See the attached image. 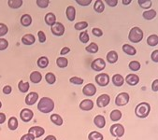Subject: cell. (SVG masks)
Wrapping results in <instances>:
<instances>
[{
  "label": "cell",
  "mask_w": 158,
  "mask_h": 140,
  "mask_svg": "<svg viewBox=\"0 0 158 140\" xmlns=\"http://www.w3.org/2000/svg\"><path fill=\"white\" fill-rule=\"evenodd\" d=\"M79 39L81 40V42L82 43H87L89 41V35L86 31H82L81 32L80 36H79Z\"/></svg>",
  "instance_id": "40"
},
{
  "label": "cell",
  "mask_w": 158,
  "mask_h": 140,
  "mask_svg": "<svg viewBox=\"0 0 158 140\" xmlns=\"http://www.w3.org/2000/svg\"><path fill=\"white\" fill-rule=\"evenodd\" d=\"M107 61L110 64H115L118 61V53L115 51H110L107 54Z\"/></svg>",
  "instance_id": "25"
},
{
  "label": "cell",
  "mask_w": 158,
  "mask_h": 140,
  "mask_svg": "<svg viewBox=\"0 0 158 140\" xmlns=\"http://www.w3.org/2000/svg\"><path fill=\"white\" fill-rule=\"evenodd\" d=\"M75 29L78 31H81L83 29H86L88 27V23L87 22H79L74 25Z\"/></svg>",
  "instance_id": "41"
},
{
  "label": "cell",
  "mask_w": 158,
  "mask_h": 140,
  "mask_svg": "<svg viewBox=\"0 0 158 140\" xmlns=\"http://www.w3.org/2000/svg\"><path fill=\"white\" fill-rule=\"evenodd\" d=\"M37 64L40 68H46L49 65V59L46 56H41L39 58Z\"/></svg>",
  "instance_id": "32"
},
{
  "label": "cell",
  "mask_w": 158,
  "mask_h": 140,
  "mask_svg": "<svg viewBox=\"0 0 158 140\" xmlns=\"http://www.w3.org/2000/svg\"><path fill=\"white\" fill-rule=\"evenodd\" d=\"M66 14H67V17L68 19L70 21V22H73L76 18V10L73 6H69L67 8V10H66Z\"/></svg>",
  "instance_id": "21"
},
{
  "label": "cell",
  "mask_w": 158,
  "mask_h": 140,
  "mask_svg": "<svg viewBox=\"0 0 158 140\" xmlns=\"http://www.w3.org/2000/svg\"><path fill=\"white\" fill-rule=\"evenodd\" d=\"M23 0H9L8 5L11 9H19L23 5Z\"/></svg>",
  "instance_id": "35"
},
{
  "label": "cell",
  "mask_w": 158,
  "mask_h": 140,
  "mask_svg": "<svg viewBox=\"0 0 158 140\" xmlns=\"http://www.w3.org/2000/svg\"><path fill=\"white\" fill-rule=\"evenodd\" d=\"M138 3H139V7L143 10H148L152 5V2L150 1V0H139Z\"/></svg>",
  "instance_id": "37"
},
{
  "label": "cell",
  "mask_w": 158,
  "mask_h": 140,
  "mask_svg": "<svg viewBox=\"0 0 158 140\" xmlns=\"http://www.w3.org/2000/svg\"><path fill=\"white\" fill-rule=\"evenodd\" d=\"M80 109L83 111H90L94 109V102L90 99H83L80 103Z\"/></svg>",
  "instance_id": "13"
},
{
  "label": "cell",
  "mask_w": 158,
  "mask_h": 140,
  "mask_svg": "<svg viewBox=\"0 0 158 140\" xmlns=\"http://www.w3.org/2000/svg\"><path fill=\"white\" fill-rule=\"evenodd\" d=\"M110 118L112 121H118L122 119V112L118 109H114L110 112Z\"/></svg>",
  "instance_id": "33"
},
{
  "label": "cell",
  "mask_w": 158,
  "mask_h": 140,
  "mask_svg": "<svg viewBox=\"0 0 158 140\" xmlns=\"http://www.w3.org/2000/svg\"><path fill=\"white\" fill-rule=\"evenodd\" d=\"M38 100H39V93L35 92H31L25 97V104L28 105V106H33L34 104L37 103Z\"/></svg>",
  "instance_id": "12"
},
{
  "label": "cell",
  "mask_w": 158,
  "mask_h": 140,
  "mask_svg": "<svg viewBox=\"0 0 158 140\" xmlns=\"http://www.w3.org/2000/svg\"><path fill=\"white\" fill-rule=\"evenodd\" d=\"M56 64L60 68H66L69 65V60L66 57H63V56L58 57L56 59Z\"/></svg>",
  "instance_id": "27"
},
{
  "label": "cell",
  "mask_w": 158,
  "mask_h": 140,
  "mask_svg": "<svg viewBox=\"0 0 158 140\" xmlns=\"http://www.w3.org/2000/svg\"><path fill=\"white\" fill-rule=\"evenodd\" d=\"M94 125H96V126H97L98 128H99V129L104 128L105 125H106L105 117L102 116V115H98V116H96V117H94Z\"/></svg>",
  "instance_id": "17"
},
{
  "label": "cell",
  "mask_w": 158,
  "mask_h": 140,
  "mask_svg": "<svg viewBox=\"0 0 158 140\" xmlns=\"http://www.w3.org/2000/svg\"><path fill=\"white\" fill-rule=\"evenodd\" d=\"M28 134H33L35 136V138H39V137H41L45 134V130H44V128H42L40 126H33V127L29 128Z\"/></svg>",
  "instance_id": "11"
},
{
  "label": "cell",
  "mask_w": 158,
  "mask_h": 140,
  "mask_svg": "<svg viewBox=\"0 0 158 140\" xmlns=\"http://www.w3.org/2000/svg\"><path fill=\"white\" fill-rule=\"evenodd\" d=\"M129 94L127 93H119L115 98V104L118 107L125 106L126 104L129 102Z\"/></svg>",
  "instance_id": "5"
},
{
  "label": "cell",
  "mask_w": 158,
  "mask_h": 140,
  "mask_svg": "<svg viewBox=\"0 0 158 140\" xmlns=\"http://www.w3.org/2000/svg\"><path fill=\"white\" fill-rule=\"evenodd\" d=\"M20 140H35V136L31 134H23Z\"/></svg>",
  "instance_id": "49"
},
{
  "label": "cell",
  "mask_w": 158,
  "mask_h": 140,
  "mask_svg": "<svg viewBox=\"0 0 158 140\" xmlns=\"http://www.w3.org/2000/svg\"><path fill=\"white\" fill-rule=\"evenodd\" d=\"M3 93H5V94H10V93H11V92H12V88H11V86H10V85H6V86H4V88H3Z\"/></svg>",
  "instance_id": "51"
},
{
  "label": "cell",
  "mask_w": 158,
  "mask_h": 140,
  "mask_svg": "<svg viewBox=\"0 0 158 140\" xmlns=\"http://www.w3.org/2000/svg\"><path fill=\"white\" fill-rule=\"evenodd\" d=\"M143 37H144L143 31L139 27H138V26L133 27L130 30L129 34H128V39L133 43H139V42H140L143 39Z\"/></svg>",
  "instance_id": "3"
},
{
  "label": "cell",
  "mask_w": 158,
  "mask_h": 140,
  "mask_svg": "<svg viewBox=\"0 0 158 140\" xmlns=\"http://www.w3.org/2000/svg\"><path fill=\"white\" fill-rule=\"evenodd\" d=\"M36 41V39L35 37L33 36L32 34H26L22 38V42L23 44L24 45H27V46H30V45H33Z\"/></svg>",
  "instance_id": "16"
},
{
  "label": "cell",
  "mask_w": 158,
  "mask_h": 140,
  "mask_svg": "<svg viewBox=\"0 0 158 140\" xmlns=\"http://www.w3.org/2000/svg\"><path fill=\"white\" fill-rule=\"evenodd\" d=\"M115 140H120V139H119V138H116V139H115Z\"/></svg>",
  "instance_id": "59"
},
{
  "label": "cell",
  "mask_w": 158,
  "mask_h": 140,
  "mask_svg": "<svg viewBox=\"0 0 158 140\" xmlns=\"http://www.w3.org/2000/svg\"><path fill=\"white\" fill-rule=\"evenodd\" d=\"M9 32V28L6 24L4 23H0V38L4 37L5 35H7Z\"/></svg>",
  "instance_id": "42"
},
{
  "label": "cell",
  "mask_w": 158,
  "mask_h": 140,
  "mask_svg": "<svg viewBox=\"0 0 158 140\" xmlns=\"http://www.w3.org/2000/svg\"><path fill=\"white\" fill-rule=\"evenodd\" d=\"M69 51H70V49H69V47H64V48H63V49L61 50V51H60V55L64 56V55L68 54Z\"/></svg>",
  "instance_id": "53"
},
{
  "label": "cell",
  "mask_w": 158,
  "mask_h": 140,
  "mask_svg": "<svg viewBox=\"0 0 158 140\" xmlns=\"http://www.w3.org/2000/svg\"><path fill=\"white\" fill-rule=\"evenodd\" d=\"M110 97L109 94H106V93L101 94L97 99V105H98V107L100 108V109L106 108L110 104Z\"/></svg>",
  "instance_id": "9"
},
{
  "label": "cell",
  "mask_w": 158,
  "mask_h": 140,
  "mask_svg": "<svg viewBox=\"0 0 158 140\" xmlns=\"http://www.w3.org/2000/svg\"><path fill=\"white\" fill-rule=\"evenodd\" d=\"M32 23V17L29 14H23L21 17V24L24 27H28Z\"/></svg>",
  "instance_id": "23"
},
{
  "label": "cell",
  "mask_w": 158,
  "mask_h": 140,
  "mask_svg": "<svg viewBox=\"0 0 158 140\" xmlns=\"http://www.w3.org/2000/svg\"><path fill=\"white\" fill-rule=\"evenodd\" d=\"M88 139L89 140H103V134L97 131H93L88 134Z\"/></svg>",
  "instance_id": "26"
},
{
  "label": "cell",
  "mask_w": 158,
  "mask_h": 140,
  "mask_svg": "<svg viewBox=\"0 0 158 140\" xmlns=\"http://www.w3.org/2000/svg\"><path fill=\"white\" fill-rule=\"evenodd\" d=\"M69 82L76 85H81L83 83V79H81L79 77H72L71 79H69Z\"/></svg>",
  "instance_id": "44"
},
{
  "label": "cell",
  "mask_w": 158,
  "mask_h": 140,
  "mask_svg": "<svg viewBox=\"0 0 158 140\" xmlns=\"http://www.w3.org/2000/svg\"><path fill=\"white\" fill-rule=\"evenodd\" d=\"M92 34L96 37H102L103 36V31L99 28H93Z\"/></svg>",
  "instance_id": "47"
},
{
  "label": "cell",
  "mask_w": 158,
  "mask_h": 140,
  "mask_svg": "<svg viewBox=\"0 0 158 140\" xmlns=\"http://www.w3.org/2000/svg\"><path fill=\"white\" fill-rule=\"evenodd\" d=\"M142 16L145 20H148V21H151L152 19L155 18L156 16V10H146L142 13Z\"/></svg>",
  "instance_id": "28"
},
{
  "label": "cell",
  "mask_w": 158,
  "mask_h": 140,
  "mask_svg": "<svg viewBox=\"0 0 158 140\" xmlns=\"http://www.w3.org/2000/svg\"><path fill=\"white\" fill-rule=\"evenodd\" d=\"M54 109V102L49 97H42L38 104V109L42 113H51Z\"/></svg>",
  "instance_id": "1"
},
{
  "label": "cell",
  "mask_w": 158,
  "mask_h": 140,
  "mask_svg": "<svg viewBox=\"0 0 158 140\" xmlns=\"http://www.w3.org/2000/svg\"><path fill=\"white\" fill-rule=\"evenodd\" d=\"M51 31L52 33L56 37H62L65 33V26L63 25L61 23L56 22L52 26H51Z\"/></svg>",
  "instance_id": "8"
},
{
  "label": "cell",
  "mask_w": 158,
  "mask_h": 140,
  "mask_svg": "<svg viewBox=\"0 0 158 140\" xmlns=\"http://www.w3.org/2000/svg\"><path fill=\"white\" fill-rule=\"evenodd\" d=\"M50 119H51V121H52V122L53 124H55L57 126L63 125V119H62V117L60 115H58V114H52Z\"/></svg>",
  "instance_id": "30"
},
{
  "label": "cell",
  "mask_w": 158,
  "mask_h": 140,
  "mask_svg": "<svg viewBox=\"0 0 158 140\" xmlns=\"http://www.w3.org/2000/svg\"><path fill=\"white\" fill-rule=\"evenodd\" d=\"M34 117V112L28 109H23L21 112H20V118L23 122H29Z\"/></svg>",
  "instance_id": "10"
},
{
  "label": "cell",
  "mask_w": 158,
  "mask_h": 140,
  "mask_svg": "<svg viewBox=\"0 0 158 140\" xmlns=\"http://www.w3.org/2000/svg\"><path fill=\"white\" fill-rule=\"evenodd\" d=\"M44 140H57V139H56V137H55L54 135H52V134H50V135L46 136V138H45Z\"/></svg>",
  "instance_id": "56"
},
{
  "label": "cell",
  "mask_w": 158,
  "mask_h": 140,
  "mask_svg": "<svg viewBox=\"0 0 158 140\" xmlns=\"http://www.w3.org/2000/svg\"><path fill=\"white\" fill-rule=\"evenodd\" d=\"M38 37H39V41L40 43H44L46 41V35L44 34L43 31H39L38 32Z\"/></svg>",
  "instance_id": "46"
},
{
  "label": "cell",
  "mask_w": 158,
  "mask_h": 140,
  "mask_svg": "<svg viewBox=\"0 0 158 140\" xmlns=\"http://www.w3.org/2000/svg\"><path fill=\"white\" fill-rule=\"evenodd\" d=\"M45 80H46V81H47V83L48 84H53V83H55V81H56V77H55V75L53 74V73H52V72H49V73H47L46 75H45Z\"/></svg>",
  "instance_id": "38"
},
{
  "label": "cell",
  "mask_w": 158,
  "mask_h": 140,
  "mask_svg": "<svg viewBox=\"0 0 158 140\" xmlns=\"http://www.w3.org/2000/svg\"><path fill=\"white\" fill-rule=\"evenodd\" d=\"M106 4H108L110 7H116L118 1L117 0H106Z\"/></svg>",
  "instance_id": "52"
},
{
  "label": "cell",
  "mask_w": 158,
  "mask_h": 140,
  "mask_svg": "<svg viewBox=\"0 0 158 140\" xmlns=\"http://www.w3.org/2000/svg\"><path fill=\"white\" fill-rule=\"evenodd\" d=\"M9 47V41L5 39H0V51H5Z\"/></svg>",
  "instance_id": "45"
},
{
  "label": "cell",
  "mask_w": 158,
  "mask_h": 140,
  "mask_svg": "<svg viewBox=\"0 0 158 140\" xmlns=\"http://www.w3.org/2000/svg\"><path fill=\"white\" fill-rule=\"evenodd\" d=\"M91 67L94 71H102V70L106 67V63L102 58L94 59L91 64Z\"/></svg>",
  "instance_id": "7"
},
{
  "label": "cell",
  "mask_w": 158,
  "mask_h": 140,
  "mask_svg": "<svg viewBox=\"0 0 158 140\" xmlns=\"http://www.w3.org/2000/svg\"><path fill=\"white\" fill-rule=\"evenodd\" d=\"M125 81L130 86H136L139 82V78L136 74H128L125 78Z\"/></svg>",
  "instance_id": "15"
},
{
  "label": "cell",
  "mask_w": 158,
  "mask_h": 140,
  "mask_svg": "<svg viewBox=\"0 0 158 140\" xmlns=\"http://www.w3.org/2000/svg\"><path fill=\"white\" fill-rule=\"evenodd\" d=\"M123 5H129L131 3V0H123Z\"/></svg>",
  "instance_id": "57"
},
{
  "label": "cell",
  "mask_w": 158,
  "mask_h": 140,
  "mask_svg": "<svg viewBox=\"0 0 158 140\" xmlns=\"http://www.w3.org/2000/svg\"><path fill=\"white\" fill-rule=\"evenodd\" d=\"M94 10L98 13H102L105 10V4L102 0H97L94 5Z\"/></svg>",
  "instance_id": "24"
},
{
  "label": "cell",
  "mask_w": 158,
  "mask_h": 140,
  "mask_svg": "<svg viewBox=\"0 0 158 140\" xmlns=\"http://www.w3.org/2000/svg\"><path fill=\"white\" fill-rule=\"evenodd\" d=\"M151 59L152 62L154 63H158V51L155 50L152 52V55H151Z\"/></svg>",
  "instance_id": "48"
},
{
  "label": "cell",
  "mask_w": 158,
  "mask_h": 140,
  "mask_svg": "<svg viewBox=\"0 0 158 140\" xmlns=\"http://www.w3.org/2000/svg\"><path fill=\"white\" fill-rule=\"evenodd\" d=\"M6 121V115L4 113H0V124H2Z\"/></svg>",
  "instance_id": "55"
},
{
  "label": "cell",
  "mask_w": 158,
  "mask_h": 140,
  "mask_svg": "<svg viewBox=\"0 0 158 140\" xmlns=\"http://www.w3.org/2000/svg\"><path fill=\"white\" fill-rule=\"evenodd\" d=\"M41 80H42V75L39 71H33L32 73L30 74V80L34 84L40 83L41 81Z\"/></svg>",
  "instance_id": "18"
},
{
  "label": "cell",
  "mask_w": 158,
  "mask_h": 140,
  "mask_svg": "<svg viewBox=\"0 0 158 140\" xmlns=\"http://www.w3.org/2000/svg\"><path fill=\"white\" fill-rule=\"evenodd\" d=\"M37 5L40 7V8H41V9H46L48 6H49V4H50V1L49 0H37Z\"/></svg>",
  "instance_id": "43"
},
{
  "label": "cell",
  "mask_w": 158,
  "mask_h": 140,
  "mask_svg": "<svg viewBox=\"0 0 158 140\" xmlns=\"http://www.w3.org/2000/svg\"><path fill=\"white\" fill-rule=\"evenodd\" d=\"M147 44L151 47H155L158 44V36L157 35H151L147 39Z\"/></svg>",
  "instance_id": "34"
},
{
  "label": "cell",
  "mask_w": 158,
  "mask_h": 140,
  "mask_svg": "<svg viewBox=\"0 0 158 140\" xmlns=\"http://www.w3.org/2000/svg\"><path fill=\"white\" fill-rule=\"evenodd\" d=\"M152 90L153 92H157L158 91V80H155L152 84Z\"/></svg>",
  "instance_id": "54"
},
{
  "label": "cell",
  "mask_w": 158,
  "mask_h": 140,
  "mask_svg": "<svg viewBox=\"0 0 158 140\" xmlns=\"http://www.w3.org/2000/svg\"><path fill=\"white\" fill-rule=\"evenodd\" d=\"M8 127L11 131H15L18 128V120L15 117H10L8 121Z\"/></svg>",
  "instance_id": "31"
},
{
  "label": "cell",
  "mask_w": 158,
  "mask_h": 140,
  "mask_svg": "<svg viewBox=\"0 0 158 140\" xmlns=\"http://www.w3.org/2000/svg\"><path fill=\"white\" fill-rule=\"evenodd\" d=\"M29 88H30V85H29V82H27V81L21 80V81L18 83V89H19V91H20L21 93H27L28 90H29Z\"/></svg>",
  "instance_id": "29"
},
{
  "label": "cell",
  "mask_w": 158,
  "mask_h": 140,
  "mask_svg": "<svg viewBox=\"0 0 158 140\" xmlns=\"http://www.w3.org/2000/svg\"><path fill=\"white\" fill-rule=\"evenodd\" d=\"M82 93L86 96H94V94H96V93H97V88H96V86H94V84L88 83V84H86L83 87Z\"/></svg>",
  "instance_id": "14"
},
{
  "label": "cell",
  "mask_w": 158,
  "mask_h": 140,
  "mask_svg": "<svg viewBox=\"0 0 158 140\" xmlns=\"http://www.w3.org/2000/svg\"><path fill=\"white\" fill-rule=\"evenodd\" d=\"M85 50H86V51H88L89 53L94 54V53H97V52L98 51L99 48H98V44H97V43L92 42L90 45H88V46L85 48Z\"/></svg>",
  "instance_id": "36"
},
{
  "label": "cell",
  "mask_w": 158,
  "mask_h": 140,
  "mask_svg": "<svg viewBox=\"0 0 158 140\" xmlns=\"http://www.w3.org/2000/svg\"><path fill=\"white\" fill-rule=\"evenodd\" d=\"M96 82L98 84V86L105 87L110 83V76L107 73H99L96 76Z\"/></svg>",
  "instance_id": "6"
},
{
  "label": "cell",
  "mask_w": 158,
  "mask_h": 140,
  "mask_svg": "<svg viewBox=\"0 0 158 140\" xmlns=\"http://www.w3.org/2000/svg\"><path fill=\"white\" fill-rule=\"evenodd\" d=\"M112 83H113V85L116 86V87H121V86H123V83H124V79L123 78L122 75H120V74H115V75H113V77H112Z\"/></svg>",
  "instance_id": "19"
},
{
  "label": "cell",
  "mask_w": 158,
  "mask_h": 140,
  "mask_svg": "<svg viewBox=\"0 0 158 140\" xmlns=\"http://www.w3.org/2000/svg\"><path fill=\"white\" fill-rule=\"evenodd\" d=\"M150 111H151V106H150V104H148L146 102L139 103L135 109L136 116L140 119L147 118L150 114Z\"/></svg>",
  "instance_id": "2"
},
{
  "label": "cell",
  "mask_w": 158,
  "mask_h": 140,
  "mask_svg": "<svg viewBox=\"0 0 158 140\" xmlns=\"http://www.w3.org/2000/svg\"><path fill=\"white\" fill-rule=\"evenodd\" d=\"M44 21H45L46 24H48L49 26H52L56 23V17L52 12H49L45 15Z\"/></svg>",
  "instance_id": "22"
},
{
  "label": "cell",
  "mask_w": 158,
  "mask_h": 140,
  "mask_svg": "<svg viewBox=\"0 0 158 140\" xmlns=\"http://www.w3.org/2000/svg\"><path fill=\"white\" fill-rule=\"evenodd\" d=\"M2 108V103H1V101H0V109Z\"/></svg>",
  "instance_id": "58"
},
{
  "label": "cell",
  "mask_w": 158,
  "mask_h": 140,
  "mask_svg": "<svg viewBox=\"0 0 158 140\" xmlns=\"http://www.w3.org/2000/svg\"><path fill=\"white\" fill-rule=\"evenodd\" d=\"M128 66L132 71H139V70L140 69V64L138 61H131L129 63Z\"/></svg>",
  "instance_id": "39"
},
{
  "label": "cell",
  "mask_w": 158,
  "mask_h": 140,
  "mask_svg": "<svg viewBox=\"0 0 158 140\" xmlns=\"http://www.w3.org/2000/svg\"><path fill=\"white\" fill-rule=\"evenodd\" d=\"M110 132L111 134V135H113L114 137H122L124 134V128L122 124L120 123H115L113 125L110 126Z\"/></svg>",
  "instance_id": "4"
},
{
  "label": "cell",
  "mask_w": 158,
  "mask_h": 140,
  "mask_svg": "<svg viewBox=\"0 0 158 140\" xmlns=\"http://www.w3.org/2000/svg\"><path fill=\"white\" fill-rule=\"evenodd\" d=\"M76 2L81 6H88L89 4H91L92 0H77Z\"/></svg>",
  "instance_id": "50"
},
{
  "label": "cell",
  "mask_w": 158,
  "mask_h": 140,
  "mask_svg": "<svg viewBox=\"0 0 158 140\" xmlns=\"http://www.w3.org/2000/svg\"><path fill=\"white\" fill-rule=\"evenodd\" d=\"M123 51L126 54L130 55V56L136 55V53H137V50L129 44H123Z\"/></svg>",
  "instance_id": "20"
}]
</instances>
